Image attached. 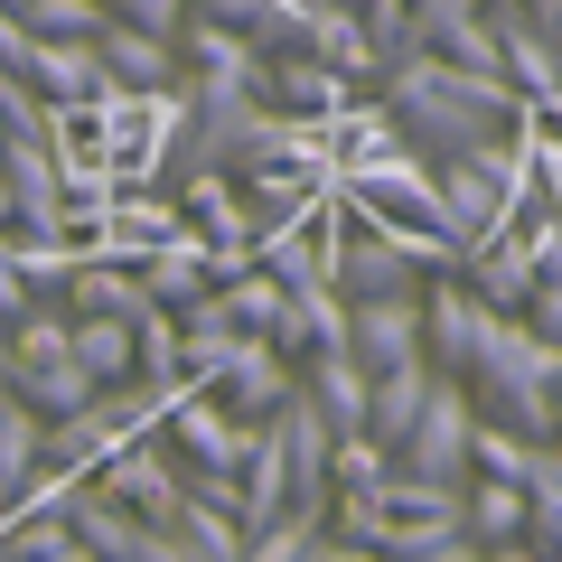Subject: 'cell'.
<instances>
[{
	"mask_svg": "<svg viewBox=\"0 0 562 562\" xmlns=\"http://www.w3.org/2000/svg\"><path fill=\"white\" fill-rule=\"evenodd\" d=\"M375 113L394 122L403 150H422V160H460V150H479V140L516 132L525 103L506 94L497 76H460V66L403 47V57L375 76Z\"/></svg>",
	"mask_w": 562,
	"mask_h": 562,
	"instance_id": "cell-1",
	"label": "cell"
},
{
	"mask_svg": "<svg viewBox=\"0 0 562 562\" xmlns=\"http://www.w3.org/2000/svg\"><path fill=\"white\" fill-rule=\"evenodd\" d=\"M469 403H479V422H497V431H516V441L543 450L553 441V403H562V357L525 319H497L487 310L479 357H469Z\"/></svg>",
	"mask_w": 562,
	"mask_h": 562,
	"instance_id": "cell-2",
	"label": "cell"
},
{
	"mask_svg": "<svg viewBox=\"0 0 562 562\" xmlns=\"http://www.w3.org/2000/svg\"><path fill=\"white\" fill-rule=\"evenodd\" d=\"M469 431H479L469 384H441V375H431V403H422L413 431L394 441V469H403V479H431V487H469Z\"/></svg>",
	"mask_w": 562,
	"mask_h": 562,
	"instance_id": "cell-3",
	"label": "cell"
},
{
	"mask_svg": "<svg viewBox=\"0 0 562 562\" xmlns=\"http://www.w3.org/2000/svg\"><path fill=\"white\" fill-rule=\"evenodd\" d=\"M254 431H262V422H254ZM254 431H244V422H225V403L198 394V384H188V394H169V413H160L169 460H179V469H206V479H235L244 450H254Z\"/></svg>",
	"mask_w": 562,
	"mask_h": 562,
	"instance_id": "cell-4",
	"label": "cell"
},
{
	"mask_svg": "<svg viewBox=\"0 0 562 562\" xmlns=\"http://www.w3.org/2000/svg\"><path fill=\"white\" fill-rule=\"evenodd\" d=\"M85 487H103V497H113V506H122L132 525H150V535H169V516H179V497H188L179 460H169V450H150V441L113 450V460H103V469H94Z\"/></svg>",
	"mask_w": 562,
	"mask_h": 562,
	"instance_id": "cell-5",
	"label": "cell"
},
{
	"mask_svg": "<svg viewBox=\"0 0 562 562\" xmlns=\"http://www.w3.org/2000/svg\"><path fill=\"white\" fill-rule=\"evenodd\" d=\"M198 394H216V403H225V422H244V431H254V422H272L281 403H291V366H281L262 338H225L216 375H206Z\"/></svg>",
	"mask_w": 562,
	"mask_h": 562,
	"instance_id": "cell-6",
	"label": "cell"
},
{
	"mask_svg": "<svg viewBox=\"0 0 562 562\" xmlns=\"http://www.w3.org/2000/svg\"><path fill=\"white\" fill-rule=\"evenodd\" d=\"M254 103H262V113H281V122H310V132H328V122H338L357 94H347V85L328 76L319 57H262V66H254Z\"/></svg>",
	"mask_w": 562,
	"mask_h": 562,
	"instance_id": "cell-7",
	"label": "cell"
},
{
	"mask_svg": "<svg viewBox=\"0 0 562 562\" xmlns=\"http://www.w3.org/2000/svg\"><path fill=\"white\" fill-rule=\"evenodd\" d=\"M479 328H487V310H479L469 281H431V291H422V366H431L441 384H469Z\"/></svg>",
	"mask_w": 562,
	"mask_h": 562,
	"instance_id": "cell-8",
	"label": "cell"
},
{
	"mask_svg": "<svg viewBox=\"0 0 562 562\" xmlns=\"http://www.w3.org/2000/svg\"><path fill=\"white\" fill-rule=\"evenodd\" d=\"M347 357H357V375L422 366V301H366V310H347Z\"/></svg>",
	"mask_w": 562,
	"mask_h": 562,
	"instance_id": "cell-9",
	"label": "cell"
},
{
	"mask_svg": "<svg viewBox=\"0 0 562 562\" xmlns=\"http://www.w3.org/2000/svg\"><path fill=\"white\" fill-rule=\"evenodd\" d=\"M0 394H10V403H29V413H38L47 431H57V422L94 413V394H103V384L85 375L76 357H47V366H0Z\"/></svg>",
	"mask_w": 562,
	"mask_h": 562,
	"instance_id": "cell-10",
	"label": "cell"
},
{
	"mask_svg": "<svg viewBox=\"0 0 562 562\" xmlns=\"http://www.w3.org/2000/svg\"><path fill=\"white\" fill-rule=\"evenodd\" d=\"M460 281L479 291V310H497V319H516V310L535 301L543 262H535V244H525V235H497V244H479V254L460 262Z\"/></svg>",
	"mask_w": 562,
	"mask_h": 562,
	"instance_id": "cell-11",
	"label": "cell"
},
{
	"mask_svg": "<svg viewBox=\"0 0 562 562\" xmlns=\"http://www.w3.org/2000/svg\"><path fill=\"white\" fill-rule=\"evenodd\" d=\"M291 384H301V403L328 422V441H357V431H366V375H357L347 347H338V357H301Z\"/></svg>",
	"mask_w": 562,
	"mask_h": 562,
	"instance_id": "cell-12",
	"label": "cell"
},
{
	"mask_svg": "<svg viewBox=\"0 0 562 562\" xmlns=\"http://www.w3.org/2000/svg\"><path fill=\"white\" fill-rule=\"evenodd\" d=\"M57 310H66V319H122V328L160 319L132 262H76V272H66V301H57Z\"/></svg>",
	"mask_w": 562,
	"mask_h": 562,
	"instance_id": "cell-13",
	"label": "cell"
},
{
	"mask_svg": "<svg viewBox=\"0 0 562 562\" xmlns=\"http://www.w3.org/2000/svg\"><path fill=\"white\" fill-rule=\"evenodd\" d=\"M94 66H103V85H122V94H169V76H179V47H160V38H140V29H122V20H103V38H94Z\"/></svg>",
	"mask_w": 562,
	"mask_h": 562,
	"instance_id": "cell-14",
	"label": "cell"
},
{
	"mask_svg": "<svg viewBox=\"0 0 562 562\" xmlns=\"http://www.w3.org/2000/svg\"><path fill=\"white\" fill-rule=\"evenodd\" d=\"M20 85L38 103H94L103 94V66H94V47H66V38H29V66H20Z\"/></svg>",
	"mask_w": 562,
	"mask_h": 562,
	"instance_id": "cell-15",
	"label": "cell"
},
{
	"mask_svg": "<svg viewBox=\"0 0 562 562\" xmlns=\"http://www.w3.org/2000/svg\"><path fill=\"white\" fill-rule=\"evenodd\" d=\"M460 535L479 543V553L525 543V487H506V479H469V487H460Z\"/></svg>",
	"mask_w": 562,
	"mask_h": 562,
	"instance_id": "cell-16",
	"label": "cell"
},
{
	"mask_svg": "<svg viewBox=\"0 0 562 562\" xmlns=\"http://www.w3.org/2000/svg\"><path fill=\"white\" fill-rule=\"evenodd\" d=\"M38 469H47V422L0 394V506H20L38 487Z\"/></svg>",
	"mask_w": 562,
	"mask_h": 562,
	"instance_id": "cell-17",
	"label": "cell"
},
{
	"mask_svg": "<svg viewBox=\"0 0 562 562\" xmlns=\"http://www.w3.org/2000/svg\"><path fill=\"white\" fill-rule=\"evenodd\" d=\"M431 403V366H394V375H366V441L394 450L413 431V413Z\"/></svg>",
	"mask_w": 562,
	"mask_h": 562,
	"instance_id": "cell-18",
	"label": "cell"
},
{
	"mask_svg": "<svg viewBox=\"0 0 562 562\" xmlns=\"http://www.w3.org/2000/svg\"><path fill=\"white\" fill-rule=\"evenodd\" d=\"M525 553L562 562V450L553 441H543L535 469H525Z\"/></svg>",
	"mask_w": 562,
	"mask_h": 562,
	"instance_id": "cell-19",
	"label": "cell"
},
{
	"mask_svg": "<svg viewBox=\"0 0 562 562\" xmlns=\"http://www.w3.org/2000/svg\"><path fill=\"white\" fill-rule=\"evenodd\" d=\"M169 553H179V562H244V525L225 516V506H206V497H179V516H169Z\"/></svg>",
	"mask_w": 562,
	"mask_h": 562,
	"instance_id": "cell-20",
	"label": "cell"
},
{
	"mask_svg": "<svg viewBox=\"0 0 562 562\" xmlns=\"http://www.w3.org/2000/svg\"><path fill=\"white\" fill-rule=\"evenodd\" d=\"M140 291H150V310H198L206 301V254H198V235H179V244H160V254L140 262Z\"/></svg>",
	"mask_w": 562,
	"mask_h": 562,
	"instance_id": "cell-21",
	"label": "cell"
},
{
	"mask_svg": "<svg viewBox=\"0 0 562 562\" xmlns=\"http://www.w3.org/2000/svg\"><path fill=\"white\" fill-rule=\"evenodd\" d=\"M254 272H272L291 301L301 291H328V254H319V235L310 225H281V235H254Z\"/></svg>",
	"mask_w": 562,
	"mask_h": 562,
	"instance_id": "cell-22",
	"label": "cell"
},
{
	"mask_svg": "<svg viewBox=\"0 0 562 562\" xmlns=\"http://www.w3.org/2000/svg\"><path fill=\"white\" fill-rule=\"evenodd\" d=\"M66 357H76L103 394H122V384H132V328L122 319H66Z\"/></svg>",
	"mask_w": 562,
	"mask_h": 562,
	"instance_id": "cell-23",
	"label": "cell"
},
{
	"mask_svg": "<svg viewBox=\"0 0 562 562\" xmlns=\"http://www.w3.org/2000/svg\"><path fill=\"white\" fill-rule=\"evenodd\" d=\"M179 57L198 66V85H254V38H235V29H206V20H188L179 29Z\"/></svg>",
	"mask_w": 562,
	"mask_h": 562,
	"instance_id": "cell-24",
	"label": "cell"
},
{
	"mask_svg": "<svg viewBox=\"0 0 562 562\" xmlns=\"http://www.w3.org/2000/svg\"><path fill=\"white\" fill-rule=\"evenodd\" d=\"M10 20H20L29 38H66V47H94V38H103V0H20Z\"/></svg>",
	"mask_w": 562,
	"mask_h": 562,
	"instance_id": "cell-25",
	"label": "cell"
},
{
	"mask_svg": "<svg viewBox=\"0 0 562 562\" xmlns=\"http://www.w3.org/2000/svg\"><path fill=\"white\" fill-rule=\"evenodd\" d=\"M525 469H535V441H516V431H497V422H479V431H469V479L525 487Z\"/></svg>",
	"mask_w": 562,
	"mask_h": 562,
	"instance_id": "cell-26",
	"label": "cell"
},
{
	"mask_svg": "<svg viewBox=\"0 0 562 562\" xmlns=\"http://www.w3.org/2000/svg\"><path fill=\"white\" fill-rule=\"evenodd\" d=\"M516 319H525V328H535V338H543V347L562 357V281H535V301H525Z\"/></svg>",
	"mask_w": 562,
	"mask_h": 562,
	"instance_id": "cell-27",
	"label": "cell"
},
{
	"mask_svg": "<svg viewBox=\"0 0 562 562\" xmlns=\"http://www.w3.org/2000/svg\"><path fill=\"white\" fill-rule=\"evenodd\" d=\"M188 20H206V29H235V38H254L262 0H188Z\"/></svg>",
	"mask_w": 562,
	"mask_h": 562,
	"instance_id": "cell-28",
	"label": "cell"
},
{
	"mask_svg": "<svg viewBox=\"0 0 562 562\" xmlns=\"http://www.w3.org/2000/svg\"><path fill=\"white\" fill-rule=\"evenodd\" d=\"M20 310H29V291L10 281V262H0V347H10V328H20Z\"/></svg>",
	"mask_w": 562,
	"mask_h": 562,
	"instance_id": "cell-29",
	"label": "cell"
},
{
	"mask_svg": "<svg viewBox=\"0 0 562 562\" xmlns=\"http://www.w3.org/2000/svg\"><path fill=\"white\" fill-rule=\"evenodd\" d=\"M301 562H375V553H366V543H338V535H319Z\"/></svg>",
	"mask_w": 562,
	"mask_h": 562,
	"instance_id": "cell-30",
	"label": "cell"
},
{
	"mask_svg": "<svg viewBox=\"0 0 562 562\" xmlns=\"http://www.w3.org/2000/svg\"><path fill=\"white\" fill-rule=\"evenodd\" d=\"M413 562H479V543L460 535V543H431V553H413Z\"/></svg>",
	"mask_w": 562,
	"mask_h": 562,
	"instance_id": "cell-31",
	"label": "cell"
},
{
	"mask_svg": "<svg viewBox=\"0 0 562 562\" xmlns=\"http://www.w3.org/2000/svg\"><path fill=\"white\" fill-rule=\"evenodd\" d=\"M553 450H562V403H553Z\"/></svg>",
	"mask_w": 562,
	"mask_h": 562,
	"instance_id": "cell-32",
	"label": "cell"
},
{
	"mask_svg": "<svg viewBox=\"0 0 562 562\" xmlns=\"http://www.w3.org/2000/svg\"><path fill=\"white\" fill-rule=\"evenodd\" d=\"M0 262H10V235H0Z\"/></svg>",
	"mask_w": 562,
	"mask_h": 562,
	"instance_id": "cell-33",
	"label": "cell"
}]
</instances>
